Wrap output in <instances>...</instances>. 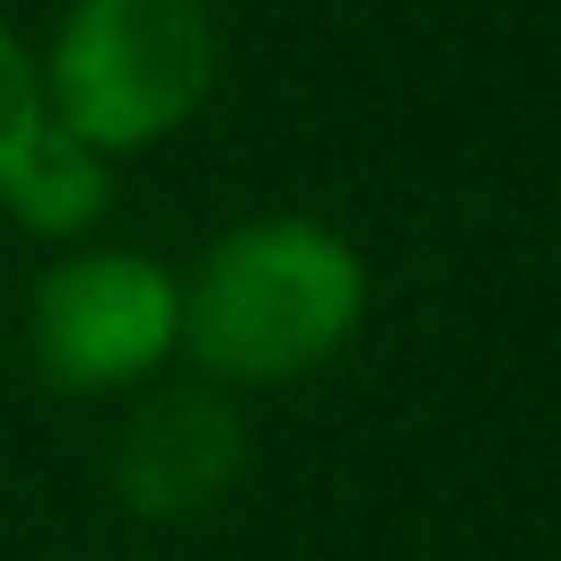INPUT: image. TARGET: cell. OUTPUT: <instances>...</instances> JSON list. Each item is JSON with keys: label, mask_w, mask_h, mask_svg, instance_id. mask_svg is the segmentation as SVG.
<instances>
[{"label": "cell", "mask_w": 561, "mask_h": 561, "mask_svg": "<svg viewBox=\"0 0 561 561\" xmlns=\"http://www.w3.org/2000/svg\"><path fill=\"white\" fill-rule=\"evenodd\" d=\"M107 198H116V158L91 149V140H75L67 124H50V116L25 133L18 158L0 165V207H9L18 231H34V240H83L107 215Z\"/></svg>", "instance_id": "5b68a950"}, {"label": "cell", "mask_w": 561, "mask_h": 561, "mask_svg": "<svg viewBox=\"0 0 561 561\" xmlns=\"http://www.w3.org/2000/svg\"><path fill=\"white\" fill-rule=\"evenodd\" d=\"M25 355L58 397H124L158 380L182 355V273L107 240L67 248L25 298Z\"/></svg>", "instance_id": "3957f363"}, {"label": "cell", "mask_w": 561, "mask_h": 561, "mask_svg": "<svg viewBox=\"0 0 561 561\" xmlns=\"http://www.w3.org/2000/svg\"><path fill=\"white\" fill-rule=\"evenodd\" d=\"M364 306L355 240L314 215H256L182 273V355L215 388H289L364 331Z\"/></svg>", "instance_id": "6da1fadb"}, {"label": "cell", "mask_w": 561, "mask_h": 561, "mask_svg": "<svg viewBox=\"0 0 561 561\" xmlns=\"http://www.w3.org/2000/svg\"><path fill=\"white\" fill-rule=\"evenodd\" d=\"M240 471H248V421L215 380L149 388V397L124 413L116 455H107V479H116V495L140 512V520L207 512Z\"/></svg>", "instance_id": "277c9868"}, {"label": "cell", "mask_w": 561, "mask_h": 561, "mask_svg": "<svg viewBox=\"0 0 561 561\" xmlns=\"http://www.w3.org/2000/svg\"><path fill=\"white\" fill-rule=\"evenodd\" d=\"M42 116H50V107H42V58L18 42V25L0 18V165L25 149V133H34Z\"/></svg>", "instance_id": "8992f818"}, {"label": "cell", "mask_w": 561, "mask_h": 561, "mask_svg": "<svg viewBox=\"0 0 561 561\" xmlns=\"http://www.w3.org/2000/svg\"><path fill=\"white\" fill-rule=\"evenodd\" d=\"M224 34L207 0H67L42 50V107L75 140L133 158L207 107Z\"/></svg>", "instance_id": "7a4b0ae2"}]
</instances>
